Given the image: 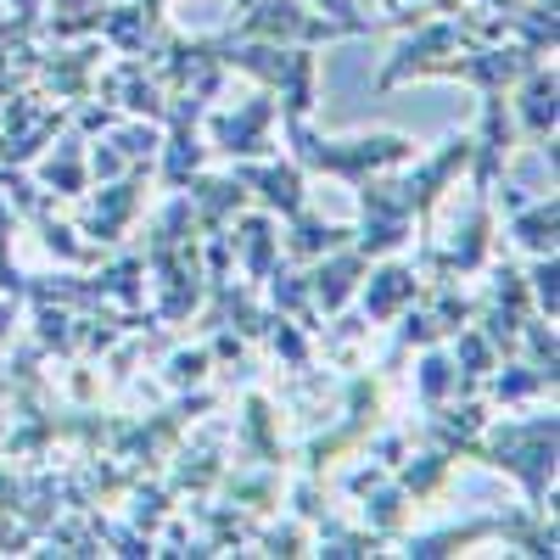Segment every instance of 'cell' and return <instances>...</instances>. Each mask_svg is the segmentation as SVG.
I'll return each mask as SVG.
<instances>
[{
  "label": "cell",
  "instance_id": "cell-1",
  "mask_svg": "<svg viewBox=\"0 0 560 560\" xmlns=\"http://www.w3.org/2000/svg\"><path fill=\"white\" fill-rule=\"evenodd\" d=\"M527 129H533V140H544L549 129H555V73H538L533 79V90H527Z\"/></svg>",
  "mask_w": 560,
  "mask_h": 560
},
{
  "label": "cell",
  "instance_id": "cell-2",
  "mask_svg": "<svg viewBox=\"0 0 560 560\" xmlns=\"http://www.w3.org/2000/svg\"><path fill=\"white\" fill-rule=\"evenodd\" d=\"M319 7H325V0H319ZM331 7H337V12H348V0H331Z\"/></svg>",
  "mask_w": 560,
  "mask_h": 560
}]
</instances>
